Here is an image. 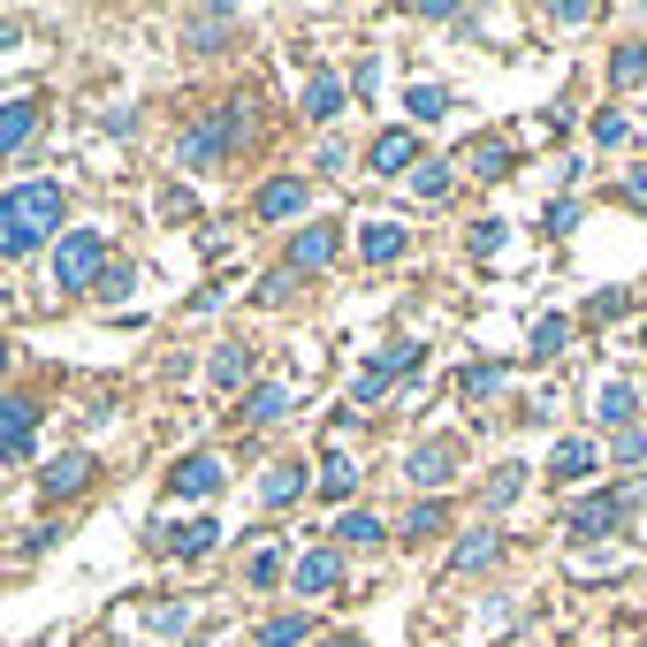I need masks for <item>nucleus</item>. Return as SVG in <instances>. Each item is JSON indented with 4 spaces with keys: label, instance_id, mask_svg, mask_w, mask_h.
<instances>
[{
    "label": "nucleus",
    "instance_id": "nucleus-26",
    "mask_svg": "<svg viewBox=\"0 0 647 647\" xmlns=\"http://www.w3.org/2000/svg\"><path fill=\"white\" fill-rule=\"evenodd\" d=\"M229 31H236V8H198V15H190V38H198V46H206V38H229Z\"/></svg>",
    "mask_w": 647,
    "mask_h": 647
},
{
    "label": "nucleus",
    "instance_id": "nucleus-19",
    "mask_svg": "<svg viewBox=\"0 0 647 647\" xmlns=\"http://www.w3.org/2000/svg\"><path fill=\"white\" fill-rule=\"evenodd\" d=\"M298 495H305V465H275V473L259 481V502H267V510H290Z\"/></svg>",
    "mask_w": 647,
    "mask_h": 647
},
{
    "label": "nucleus",
    "instance_id": "nucleus-32",
    "mask_svg": "<svg viewBox=\"0 0 647 647\" xmlns=\"http://www.w3.org/2000/svg\"><path fill=\"white\" fill-rule=\"evenodd\" d=\"M564 343H571V327L564 321H533V358H556Z\"/></svg>",
    "mask_w": 647,
    "mask_h": 647
},
{
    "label": "nucleus",
    "instance_id": "nucleus-17",
    "mask_svg": "<svg viewBox=\"0 0 647 647\" xmlns=\"http://www.w3.org/2000/svg\"><path fill=\"white\" fill-rule=\"evenodd\" d=\"M206 548H221V525H213V518H190V525H175V541H167V556H183V564H198Z\"/></svg>",
    "mask_w": 647,
    "mask_h": 647
},
{
    "label": "nucleus",
    "instance_id": "nucleus-5",
    "mask_svg": "<svg viewBox=\"0 0 647 647\" xmlns=\"http://www.w3.org/2000/svg\"><path fill=\"white\" fill-rule=\"evenodd\" d=\"M38 404L31 396H0V465H15V458H31V442H38Z\"/></svg>",
    "mask_w": 647,
    "mask_h": 647
},
{
    "label": "nucleus",
    "instance_id": "nucleus-30",
    "mask_svg": "<svg viewBox=\"0 0 647 647\" xmlns=\"http://www.w3.org/2000/svg\"><path fill=\"white\" fill-rule=\"evenodd\" d=\"M602 419H610V427H633V389H625V381L602 389Z\"/></svg>",
    "mask_w": 647,
    "mask_h": 647
},
{
    "label": "nucleus",
    "instance_id": "nucleus-7",
    "mask_svg": "<svg viewBox=\"0 0 647 647\" xmlns=\"http://www.w3.org/2000/svg\"><path fill=\"white\" fill-rule=\"evenodd\" d=\"M458 458H465V450H458V435H435V442H419V450H412V465H404V473H412L419 487H442V481H458Z\"/></svg>",
    "mask_w": 647,
    "mask_h": 647
},
{
    "label": "nucleus",
    "instance_id": "nucleus-45",
    "mask_svg": "<svg viewBox=\"0 0 647 647\" xmlns=\"http://www.w3.org/2000/svg\"><path fill=\"white\" fill-rule=\"evenodd\" d=\"M640 343H647V327H640Z\"/></svg>",
    "mask_w": 647,
    "mask_h": 647
},
{
    "label": "nucleus",
    "instance_id": "nucleus-40",
    "mask_svg": "<svg viewBox=\"0 0 647 647\" xmlns=\"http://www.w3.org/2000/svg\"><path fill=\"white\" fill-rule=\"evenodd\" d=\"M495 244H502V221H481V229H473V252H481V259H487Z\"/></svg>",
    "mask_w": 647,
    "mask_h": 647
},
{
    "label": "nucleus",
    "instance_id": "nucleus-46",
    "mask_svg": "<svg viewBox=\"0 0 647 647\" xmlns=\"http://www.w3.org/2000/svg\"><path fill=\"white\" fill-rule=\"evenodd\" d=\"M640 115H647V107H640Z\"/></svg>",
    "mask_w": 647,
    "mask_h": 647
},
{
    "label": "nucleus",
    "instance_id": "nucleus-42",
    "mask_svg": "<svg viewBox=\"0 0 647 647\" xmlns=\"http://www.w3.org/2000/svg\"><path fill=\"white\" fill-rule=\"evenodd\" d=\"M8 46H15V23H8V15H0V54H8Z\"/></svg>",
    "mask_w": 647,
    "mask_h": 647
},
{
    "label": "nucleus",
    "instance_id": "nucleus-12",
    "mask_svg": "<svg viewBox=\"0 0 647 647\" xmlns=\"http://www.w3.org/2000/svg\"><path fill=\"white\" fill-rule=\"evenodd\" d=\"M31 130H38V100H31V92H23V100H0V153H15Z\"/></svg>",
    "mask_w": 647,
    "mask_h": 647
},
{
    "label": "nucleus",
    "instance_id": "nucleus-39",
    "mask_svg": "<svg viewBox=\"0 0 647 647\" xmlns=\"http://www.w3.org/2000/svg\"><path fill=\"white\" fill-rule=\"evenodd\" d=\"M495 381H502V366H473V373H465V396H487Z\"/></svg>",
    "mask_w": 647,
    "mask_h": 647
},
{
    "label": "nucleus",
    "instance_id": "nucleus-2",
    "mask_svg": "<svg viewBox=\"0 0 647 647\" xmlns=\"http://www.w3.org/2000/svg\"><path fill=\"white\" fill-rule=\"evenodd\" d=\"M100 267H107V236H100V229H69L61 252H54V282H61V290H92Z\"/></svg>",
    "mask_w": 647,
    "mask_h": 647
},
{
    "label": "nucleus",
    "instance_id": "nucleus-28",
    "mask_svg": "<svg viewBox=\"0 0 647 647\" xmlns=\"http://www.w3.org/2000/svg\"><path fill=\"white\" fill-rule=\"evenodd\" d=\"M373 373H381V381H396V373H419V343H396V350H381V358H373Z\"/></svg>",
    "mask_w": 647,
    "mask_h": 647
},
{
    "label": "nucleus",
    "instance_id": "nucleus-21",
    "mask_svg": "<svg viewBox=\"0 0 647 647\" xmlns=\"http://www.w3.org/2000/svg\"><path fill=\"white\" fill-rule=\"evenodd\" d=\"M282 412H290V389H282V381H267V389L244 396V419H252V427H267V419H282Z\"/></svg>",
    "mask_w": 647,
    "mask_h": 647
},
{
    "label": "nucleus",
    "instance_id": "nucleus-18",
    "mask_svg": "<svg viewBox=\"0 0 647 647\" xmlns=\"http://www.w3.org/2000/svg\"><path fill=\"white\" fill-rule=\"evenodd\" d=\"M495 556H502V533H495V525H487V533H473V541H458V556H450V571H458V579H465V571H487V564H495Z\"/></svg>",
    "mask_w": 647,
    "mask_h": 647
},
{
    "label": "nucleus",
    "instance_id": "nucleus-23",
    "mask_svg": "<svg viewBox=\"0 0 647 647\" xmlns=\"http://www.w3.org/2000/svg\"><path fill=\"white\" fill-rule=\"evenodd\" d=\"M510 146H502V138H481V146H473V175H481V183H502V175H510Z\"/></svg>",
    "mask_w": 647,
    "mask_h": 647
},
{
    "label": "nucleus",
    "instance_id": "nucleus-11",
    "mask_svg": "<svg viewBox=\"0 0 647 647\" xmlns=\"http://www.w3.org/2000/svg\"><path fill=\"white\" fill-rule=\"evenodd\" d=\"M327 587H343V548H313L298 564V594H327Z\"/></svg>",
    "mask_w": 647,
    "mask_h": 647
},
{
    "label": "nucleus",
    "instance_id": "nucleus-22",
    "mask_svg": "<svg viewBox=\"0 0 647 647\" xmlns=\"http://www.w3.org/2000/svg\"><path fill=\"white\" fill-rule=\"evenodd\" d=\"M305 115H313V123H327V115H343V84H335L327 69H313V84H305Z\"/></svg>",
    "mask_w": 647,
    "mask_h": 647
},
{
    "label": "nucleus",
    "instance_id": "nucleus-15",
    "mask_svg": "<svg viewBox=\"0 0 647 647\" xmlns=\"http://www.w3.org/2000/svg\"><path fill=\"white\" fill-rule=\"evenodd\" d=\"M259 213H267V221H290V213H305V183H298V175H275V183L259 190Z\"/></svg>",
    "mask_w": 647,
    "mask_h": 647
},
{
    "label": "nucleus",
    "instance_id": "nucleus-36",
    "mask_svg": "<svg viewBox=\"0 0 647 647\" xmlns=\"http://www.w3.org/2000/svg\"><path fill=\"white\" fill-rule=\"evenodd\" d=\"M510 495H518V465H502V473H495V481H487V510H502V502H510Z\"/></svg>",
    "mask_w": 647,
    "mask_h": 647
},
{
    "label": "nucleus",
    "instance_id": "nucleus-4",
    "mask_svg": "<svg viewBox=\"0 0 647 647\" xmlns=\"http://www.w3.org/2000/svg\"><path fill=\"white\" fill-rule=\"evenodd\" d=\"M633 502H640L633 487H610V495H587V502L571 510V525H564V533H571V541H602V533H617V525H625V510H633Z\"/></svg>",
    "mask_w": 647,
    "mask_h": 647
},
{
    "label": "nucleus",
    "instance_id": "nucleus-24",
    "mask_svg": "<svg viewBox=\"0 0 647 647\" xmlns=\"http://www.w3.org/2000/svg\"><path fill=\"white\" fill-rule=\"evenodd\" d=\"M244 381H252V350H244V343H229V350L213 358V389H244Z\"/></svg>",
    "mask_w": 647,
    "mask_h": 647
},
{
    "label": "nucleus",
    "instance_id": "nucleus-25",
    "mask_svg": "<svg viewBox=\"0 0 647 647\" xmlns=\"http://www.w3.org/2000/svg\"><path fill=\"white\" fill-rule=\"evenodd\" d=\"M404 107H412V123H442V115H450V92H442V84H412Z\"/></svg>",
    "mask_w": 647,
    "mask_h": 647
},
{
    "label": "nucleus",
    "instance_id": "nucleus-10",
    "mask_svg": "<svg viewBox=\"0 0 647 647\" xmlns=\"http://www.w3.org/2000/svg\"><path fill=\"white\" fill-rule=\"evenodd\" d=\"M358 252H366V267H389V259H404V252H412V236H404L396 221H366Z\"/></svg>",
    "mask_w": 647,
    "mask_h": 647
},
{
    "label": "nucleus",
    "instance_id": "nucleus-31",
    "mask_svg": "<svg viewBox=\"0 0 647 647\" xmlns=\"http://www.w3.org/2000/svg\"><path fill=\"white\" fill-rule=\"evenodd\" d=\"M442 525H450V510H442V502H419V510L404 518V533H412V541H427V533H442Z\"/></svg>",
    "mask_w": 647,
    "mask_h": 647
},
{
    "label": "nucleus",
    "instance_id": "nucleus-44",
    "mask_svg": "<svg viewBox=\"0 0 647 647\" xmlns=\"http://www.w3.org/2000/svg\"><path fill=\"white\" fill-rule=\"evenodd\" d=\"M0 381H8V350H0Z\"/></svg>",
    "mask_w": 647,
    "mask_h": 647
},
{
    "label": "nucleus",
    "instance_id": "nucleus-35",
    "mask_svg": "<svg viewBox=\"0 0 647 647\" xmlns=\"http://www.w3.org/2000/svg\"><path fill=\"white\" fill-rule=\"evenodd\" d=\"M275 579H282V548H259L252 556V587H275Z\"/></svg>",
    "mask_w": 647,
    "mask_h": 647
},
{
    "label": "nucleus",
    "instance_id": "nucleus-9",
    "mask_svg": "<svg viewBox=\"0 0 647 647\" xmlns=\"http://www.w3.org/2000/svg\"><path fill=\"white\" fill-rule=\"evenodd\" d=\"M167 495H221V458H213V450H190V458H175Z\"/></svg>",
    "mask_w": 647,
    "mask_h": 647
},
{
    "label": "nucleus",
    "instance_id": "nucleus-37",
    "mask_svg": "<svg viewBox=\"0 0 647 647\" xmlns=\"http://www.w3.org/2000/svg\"><path fill=\"white\" fill-rule=\"evenodd\" d=\"M640 458H647L640 427H617V465H640Z\"/></svg>",
    "mask_w": 647,
    "mask_h": 647
},
{
    "label": "nucleus",
    "instance_id": "nucleus-3",
    "mask_svg": "<svg viewBox=\"0 0 647 647\" xmlns=\"http://www.w3.org/2000/svg\"><path fill=\"white\" fill-rule=\"evenodd\" d=\"M236 138H244V107H221L213 123H190L175 153H183V167H213L229 146H236Z\"/></svg>",
    "mask_w": 647,
    "mask_h": 647
},
{
    "label": "nucleus",
    "instance_id": "nucleus-43",
    "mask_svg": "<svg viewBox=\"0 0 647 647\" xmlns=\"http://www.w3.org/2000/svg\"><path fill=\"white\" fill-rule=\"evenodd\" d=\"M327 647H366V640H327Z\"/></svg>",
    "mask_w": 647,
    "mask_h": 647
},
{
    "label": "nucleus",
    "instance_id": "nucleus-13",
    "mask_svg": "<svg viewBox=\"0 0 647 647\" xmlns=\"http://www.w3.org/2000/svg\"><path fill=\"white\" fill-rule=\"evenodd\" d=\"M321 502H350V495H358V465H350V458H343V450H327L321 458Z\"/></svg>",
    "mask_w": 647,
    "mask_h": 647
},
{
    "label": "nucleus",
    "instance_id": "nucleus-38",
    "mask_svg": "<svg viewBox=\"0 0 647 647\" xmlns=\"http://www.w3.org/2000/svg\"><path fill=\"white\" fill-rule=\"evenodd\" d=\"M587 15H594V0H556L548 8V23H587Z\"/></svg>",
    "mask_w": 647,
    "mask_h": 647
},
{
    "label": "nucleus",
    "instance_id": "nucleus-41",
    "mask_svg": "<svg viewBox=\"0 0 647 647\" xmlns=\"http://www.w3.org/2000/svg\"><path fill=\"white\" fill-rule=\"evenodd\" d=\"M625 198H633V206H647V167H633V183H625Z\"/></svg>",
    "mask_w": 647,
    "mask_h": 647
},
{
    "label": "nucleus",
    "instance_id": "nucleus-6",
    "mask_svg": "<svg viewBox=\"0 0 647 647\" xmlns=\"http://www.w3.org/2000/svg\"><path fill=\"white\" fill-rule=\"evenodd\" d=\"M335 252H343V229L335 221H313V229H298L290 236V275H321V267H335Z\"/></svg>",
    "mask_w": 647,
    "mask_h": 647
},
{
    "label": "nucleus",
    "instance_id": "nucleus-8",
    "mask_svg": "<svg viewBox=\"0 0 647 647\" xmlns=\"http://www.w3.org/2000/svg\"><path fill=\"white\" fill-rule=\"evenodd\" d=\"M366 167H373V175H412V167H419V138H412V130H381V138L366 146Z\"/></svg>",
    "mask_w": 647,
    "mask_h": 647
},
{
    "label": "nucleus",
    "instance_id": "nucleus-33",
    "mask_svg": "<svg viewBox=\"0 0 647 647\" xmlns=\"http://www.w3.org/2000/svg\"><path fill=\"white\" fill-rule=\"evenodd\" d=\"M412 190H419V198H442V190H450V167H442V161H419Z\"/></svg>",
    "mask_w": 647,
    "mask_h": 647
},
{
    "label": "nucleus",
    "instance_id": "nucleus-27",
    "mask_svg": "<svg viewBox=\"0 0 647 647\" xmlns=\"http://www.w3.org/2000/svg\"><path fill=\"white\" fill-rule=\"evenodd\" d=\"M305 633H313L305 617H267V625H259V647H298Z\"/></svg>",
    "mask_w": 647,
    "mask_h": 647
},
{
    "label": "nucleus",
    "instance_id": "nucleus-34",
    "mask_svg": "<svg viewBox=\"0 0 647 647\" xmlns=\"http://www.w3.org/2000/svg\"><path fill=\"white\" fill-rule=\"evenodd\" d=\"M625 130H633V123H625L617 107H602V115H594V138H602V146H625Z\"/></svg>",
    "mask_w": 647,
    "mask_h": 647
},
{
    "label": "nucleus",
    "instance_id": "nucleus-1",
    "mask_svg": "<svg viewBox=\"0 0 647 647\" xmlns=\"http://www.w3.org/2000/svg\"><path fill=\"white\" fill-rule=\"evenodd\" d=\"M61 229V183H15L0 190V259H31Z\"/></svg>",
    "mask_w": 647,
    "mask_h": 647
},
{
    "label": "nucleus",
    "instance_id": "nucleus-14",
    "mask_svg": "<svg viewBox=\"0 0 647 647\" xmlns=\"http://www.w3.org/2000/svg\"><path fill=\"white\" fill-rule=\"evenodd\" d=\"M92 473H100V465H92V458H77V450H69V458H54V465H46V473H38V487H46V495H77V487L92 481Z\"/></svg>",
    "mask_w": 647,
    "mask_h": 647
},
{
    "label": "nucleus",
    "instance_id": "nucleus-29",
    "mask_svg": "<svg viewBox=\"0 0 647 647\" xmlns=\"http://www.w3.org/2000/svg\"><path fill=\"white\" fill-rule=\"evenodd\" d=\"M335 533H343V541H358V548H373V541H381V518H366V510H343V518H335Z\"/></svg>",
    "mask_w": 647,
    "mask_h": 647
},
{
    "label": "nucleus",
    "instance_id": "nucleus-16",
    "mask_svg": "<svg viewBox=\"0 0 647 647\" xmlns=\"http://www.w3.org/2000/svg\"><path fill=\"white\" fill-rule=\"evenodd\" d=\"M548 473H556V481H587V473H602V450H594V442H556Z\"/></svg>",
    "mask_w": 647,
    "mask_h": 647
},
{
    "label": "nucleus",
    "instance_id": "nucleus-20",
    "mask_svg": "<svg viewBox=\"0 0 647 647\" xmlns=\"http://www.w3.org/2000/svg\"><path fill=\"white\" fill-rule=\"evenodd\" d=\"M610 84H617V92H633V84H647V46H640V38L610 54Z\"/></svg>",
    "mask_w": 647,
    "mask_h": 647
}]
</instances>
